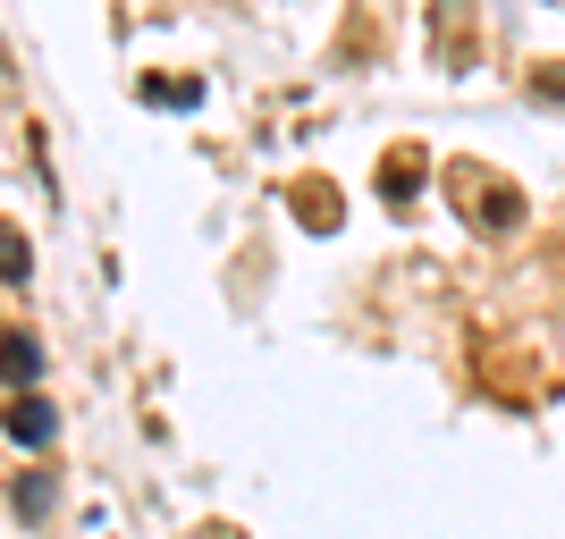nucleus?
Listing matches in <instances>:
<instances>
[{
	"label": "nucleus",
	"instance_id": "1",
	"mask_svg": "<svg viewBox=\"0 0 565 539\" xmlns=\"http://www.w3.org/2000/svg\"><path fill=\"white\" fill-rule=\"evenodd\" d=\"M456 186L472 194V203H465L472 228H515V219H523V194H515V186H498V177H481V169H456Z\"/></svg>",
	"mask_w": 565,
	"mask_h": 539
},
{
	"label": "nucleus",
	"instance_id": "2",
	"mask_svg": "<svg viewBox=\"0 0 565 539\" xmlns=\"http://www.w3.org/2000/svg\"><path fill=\"white\" fill-rule=\"evenodd\" d=\"M51 430H60V413H51L34 388H25V397H9V439H18V446H51Z\"/></svg>",
	"mask_w": 565,
	"mask_h": 539
},
{
	"label": "nucleus",
	"instance_id": "3",
	"mask_svg": "<svg viewBox=\"0 0 565 539\" xmlns=\"http://www.w3.org/2000/svg\"><path fill=\"white\" fill-rule=\"evenodd\" d=\"M34 371H43V346H34V328H9V388H34Z\"/></svg>",
	"mask_w": 565,
	"mask_h": 539
},
{
	"label": "nucleus",
	"instance_id": "4",
	"mask_svg": "<svg viewBox=\"0 0 565 539\" xmlns=\"http://www.w3.org/2000/svg\"><path fill=\"white\" fill-rule=\"evenodd\" d=\"M296 219H312V228H338V194H330V186H296Z\"/></svg>",
	"mask_w": 565,
	"mask_h": 539
},
{
	"label": "nucleus",
	"instance_id": "5",
	"mask_svg": "<svg viewBox=\"0 0 565 539\" xmlns=\"http://www.w3.org/2000/svg\"><path fill=\"white\" fill-rule=\"evenodd\" d=\"M9 506H18V522H34L51 506V481H43V472H18V497H9Z\"/></svg>",
	"mask_w": 565,
	"mask_h": 539
},
{
	"label": "nucleus",
	"instance_id": "6",
	"mask_svg": "<svg viewBox=\"0 0 565 539\" xmlns=\"http://www.w3.org/2000/svg\"><path fill=\"white\" fill-rule=\"evenodd\" d=\"M0 261H9V270H0V279H9V287H25V236H18V228L0 236Z\"/></svg>",
	"mask_w": 565,
	"mask_h": 539
}]
</instances>
